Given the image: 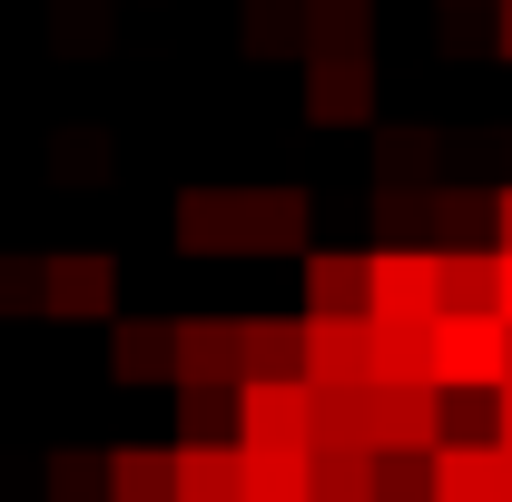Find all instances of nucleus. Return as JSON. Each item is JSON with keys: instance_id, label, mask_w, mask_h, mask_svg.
I'll return each instance as SVG.
<instances>
[{"instance_id": "bb28decb", "label": "nucleus", "mask_w": 512, "mask_h": 502, "mask_svg": "<svg viewBox=\"0 0 512 502\" xmlns=\"http://www.w3.org/2000/svg\"><path fill=\"white\" fill-rule=\"evenodd\" d=\"M493 247L512 256V188H493Z\"/></svg>"}, {"instance_id": "2eb2a0df", "label": "nucleus", "mask_w": 512, "mask_h": 502, "mask_svg": "<svg viewBox=\"0 0 512 502\" xmlns=\"http://www.w3.org/2000/svg\"><path fill=\"white\" fill-rule=\"evenodd\" d=\"M247 502H316V443H247Z\"/></svg>"}, {"instance_id": "412c9836", "label": "nucleus", "mask_w": 512, "mask_h": 502, "mask_svg": "<svg viewBox=\"0 0 512 502\" xmlns=\"http://www.w3.org/2000/svg\"><path fill=\"white\" fill-rule=\"evenodd\" d=\"M247 50H306V0H256L247 10Z\"/></svg>"}, {"instance_id": "20e7f679", "label": "nucleus", "mask_w": 512, "mask_h": 502, "mask_svg": "<svg viewBox=\"0 0 512 502\" xmlns=\"http://www.w3.org/2000/svg\"><path fill=\"white\" fill-rule=\"evenodd\" d=\"M109 365H119V384H178V315L119 306L109 315Z\"/></svg>"}, {"instance_id": "c85d7f7f", "label": "nucleus", "mask_w": 512, "mask_h": 502, "mask_svg": "<svg viewBox=\"0 0 512 502\" xmlns=\"http://www.w3.org/2000/svg\"><path fill=\"white\" fill-rule=\"evenodd\" d=\"M493 443H512V384L493 394Z\"/></svg>"}, {"instance_id": "2f4dec72", "label": "nucleus", "mask_w": 512, "mask_h": 502, "mask_svg": "<svg viewBox=\"0 0 512 502\" xmlns=\"http://www.w3.org/2000/svg\"><path fill=\"white\" fill-rule=\"evenodd\" d=\"M503 384H512V345H503Z\"/></svg>"}, {"instance_id": "7ed1b4c3", "label": "nucleus", "mask_w": 512, "mask_h": 502, "mask_svg": "<svg viewBox=\"0 0 512 502\" xmlns=\"http://www.w3.org/2000/svg\"><path fill=\"white\" fill-rule=\"evenodd\" d=\"M365 414H375V453H434L444 443V384H375L365 375Z\"/></svg>"}, {"instance_id": "f3484780", "label": "nucleus", "mask_w": 512, "mask_h": 502, "mask_svg": "<svg viewBox=\"0 0 512 502\" xmlns=\"http://www.w3.org/2000/svg\"><path fill=\"white\" fill-rule=\"evenodd\" d=\"M296 315H365V256L306 247V306Z\"/></svg>"}, {"instance_id": "6e6552de", "label": "nucleus", "mask_w": 512, "mask_h": 502, "mask_svg": "<svg viewBox=\"0 0 512 502\" xmlns=\"http://www.w3.org/2000/svg\"><path fill=\"white\" fill-rule=\"evenodd\" d=\"M50 315H119V256L109 247L50 256Z\"/></svg>"}, {"instance_id": "ddd939ff", "label": "nucleus", "mask_w": 512, "mask_h": 502, "mask_svg": "<svg viewBox=\"0 0 512 502\" xmlns=\"http://www.w3.org/2000/svg\"><path fill=\"white\" fill-rule=\"evenodd\" d=\"M178 502H247V443H188L178 434Z\"/></svg>"}, {"instance_id": "5701e85b", "label": "nucleus", "mask_w": 512, "mask_h": 502, "mask_svg": "<svg viewBox=\"0 0 512 502\" xmlns=\"http://www.w3.org/2000/svg\"><path fill=\"white\" fill-rule=\"evenodd\" d=\"M375 502H434V453H375Z\"/></svg>"}, {"instance_id": "4be33fe9", "label": "nucleus", "mask_w": 512, "mask_h": 502, "mask_svg": "<svg viewBox=\"0 0 512 502\" xmlns=\"http://www.w3.org/2000/svg\"><path fill=\"white\" fill-rule=\"evenodd\" d=\"M50 502H109V453H50Z\"/></svg>"}, {"instance_id": "cd10ccee", "label": "nucleus", "mask_w": 512, "mask_h": 502, "mask_svg": "<svg viewBox=\"0 0 512 502\" xmlns=\"http://www.w3.org/2000/svg\"><path fill=\"white\" fill-rule=\"evenodd\" d=\"M493 50L512 60V0H493Z\"/></svg>"}, {"instance_id": "aec40b11", "label": "nucleus", "mask_w": 512, "mask_h": 502, "mask_svg": "<svg viewBox=\"0 0 512 502\" xmlns=\"http://www.w3.org/2000/svg\"><path fill=\"white\" fill-rule=\"evenodd\" d=\"M188 443H237V384H178Z\"/></svg>"}, {"instance_id": "f8f14e48", "label": "nucleus", "mask_w": 512, "mask_h": 502, "mask_svg": "<svg viewBox=\"0 0 512 502\" xmlns=\"http://www.w3.org/2000/svg\"><path fill=\"white\" fill-rule=\"evenodd\" d=\"M237 443H306V375L296 384H237Z\"/></svg>"}, {"instance_id": "39448f33", "label": "nucleus", "mask_w": 512, "mask_h": 502, "mask_svg": "<svg viewBox=\"0 0 512 502\" xmlns=\"http://www.w3.org/2000/svg\"><path fill=\"white\" fill-rule=\"evenodd\" d=\"M296 345H306V384H365L375 375L365 315H296Z\"/></svg>"}, {"instance_id": "0eeeda50", "label": "nucleus", "mask_w": 512, "mask_h": 502, "mask_svg": "<svg viewBox=\"0 0 512 502\" xmlns=\"http://www.w3.org/2000/svg\"><path fill=\"white\" fill-rule=\"evenodd\" d=\"M434 502H503V443L493 434H444L434 443Z\"/></svg>"}, {"instance_id": "b1692460", "label": "nucleus", "mask_w": 512, "mask_h": 502, "mask_svg": "<svg viewBox=\"0 0 512 502\" xmlns=\"http://www.w3.org/2000/svg\"><path fill=\"white\" fill-rule=\"evenodd\" d=\"M316 502H375V453H316Z\"/></svg>"}, {"instance_id": "393cba45", "label": "nucleus", "mask_w": 512, "mask_h": 502, "mask_svg": "<svg viewBox=\"0 0 512 502\" xmlns=\"http://www.w3.org/2000/svg\"><path fill=\"white\" fill-rule=\"evenodd\" d=\"M483 217H493V197H463V188L434 197V227H444V247H473V237H483Z\"/></svg>"}, {"instance_id": "6ab92c4d", "label": "nucleus", "mask_w": 512, "mask_h": 502, "mask_svg": "<svg viewBox=\"0 0 512 502\" xmlns=\"http://www.w3.org/2000/svg\"><path fill=\"white\" fill-rule=\"evenodd\" d=\"M247 247H306V188H256L247 197Z\"/></svg>"}, {"instance_id": "f03ea898", "label": "nucleus", "mask_w": 512, "mask_h": 502, "mask_svg": "<svg viewBox=\"0 0 512 502\" xmlns=\"http://www.w3.org/2000/svg\"><path fill=\"white\" fill-rule=\"evenodd\" d=\"M503 315H434V384L444 394H503Z\"/></svg>"}, {"instance_id": "4468645a", "label": "nucleus", "mask_w": 512, "mask_h": 502, "mask_svg": "<svg viewBox=\"0 0 512 502\" xmlns=\"http://www.w3.org/2000/svg\"><path fill=\"white\" fill-rule=\"evenodd\" d=\"M178 384H237V315H178Z\"/></svg>"}, {"instance_id": "a878e982", "label": "nucleus", "mask_w": 512, "mask_h": 502, "mask_svg": "<svg viewBox=\"0 0 512 502\" xmlns=\"http://www.w3.org/2000/svg\"><path fill=\"white\" fill-rule=\"evenodd\" d=\"M0 306H50V256H0Z\"/></svg>"}, {"instance_id": "9b49d317", "label": "nucleus", "mask_w": 512, "mask_h": 502, "mask_svg": "<svg viewBox=\"0 0 512 502\" xmlns=\"http://www.w3.org/2000/svg\"><path fill=\"white\" fill-rule=\"evenodd\" d=\"M247 197L256 188H188L178 197V247H197V256L247 247Z\"/></svg>"}, {"instance_id": "9d476101", "label": "nucleus", "mask_w": 512, "mask_h": 502, "mask_svg": "<svg viewBox=\"0 0 512 502\" xmlns=\"http://www.w3.org/2000/svg\"><path fill=\"white\" fill-rule=\"evenodd\" d=\"M306 443H316V453H375L365 384H306Z\"/></svg>"}, {"instance_id": "423d86ee", "label": "nucleus", "mask_w": 512, "mask_h": 502, "mask_svg": "<svg viewBox=\"0 0 512 502\" xmlns=\"http://www.w3.org/2000/svg\"><path fill=\"white\" fill-rule=\"evenodd\" d=\"M306 119H325V128L375 119V50H325V60H306Z\"/></svg>"}, {"instance_id": "1a4fd4ad", "label": "nucleus", "mask_w": 512, "mask_h": 502, "mask_svg": "<svg viewBox=\"0 0 512 502\" xmlns=\"http://www.w3.org/2000/svg\"><path fill=\"white\" fill-rule=\"evenodd\" d=\"M296 375H306L296 315H237V384H296Z\"/></svg>"}, {"instance_id": "c756f323", "label": "nucleus", "mask_w": 512, "mask_h": 502, "mask_svg": "<svg viewBox=\"0 0 512 502\" xmlns=\"http://www.w3.org/2000/svg\"><path fill=\"white\" fill-rule=\"evenodd\" d=\"M493 256H503V247H493ZM493 315L512 325V256H503V296H493Z\"/></svg>"}, {"instance_id": "a211bd4d", "label": "nucleus", "mask_w": 512, "mask_h": 502, "mask_svg": "<svg viewBox=\"0 0 512 502\" xmlns=\"http://www.w3.org/2000/svg\"><path fill=\"white\" fill-rule=\"evenodd\" d=\"M503 296V256L493 247H444V315H493Z\"/></svg>"}, {"instance_id": "dca6fc26", "label": "nucleus", "mask_w": 512, "mask_h": 502, "mask_svg": "<svg viewBox=\"0 0 512 502\" xmlns=\"http://www.w3.org/2000/svg\"><path fill=\"white\" fill-rule=\"evenodd\" d=\"M109 502H178V443H119L109 453Z\"/></svg>"}, {"instance_id": "f257e3e1", "label": "nucleus", "mask_w": 512, "mask_h": 502, "mask_svg": "<svg viewBox=\"0 0 512 502\" xmlns=\"http://www.w3.org/2000/svg\"><path fill=\"white\" fill-rule=\"evenodd\" d=\"M365 315L434 325L444 315V247H365Z\"/></svg>"}, {"instance_id": "7c9ffc66", "label": "nucleus", "mask_w": 512, "mask_h": 502, "mask_svg": "<svg viewBox=\"0 0 512 502\" xmlns=\"http://www.w3.org/2000/svg\"><path fill=\"white\" fill-rule=\"evenodd\" d=\"M503 502H512V443H503Z\"/></svg>"}]
</instances>
